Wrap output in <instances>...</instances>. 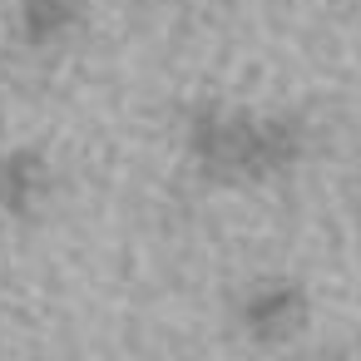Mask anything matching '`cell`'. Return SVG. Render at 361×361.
<instances>
[{"instance_id": "cell-1", "label": "cell", "mask_w": 361, "mask_h": 361, "mask_svg": "<svg viewBox=\"0 0 361 361\" xmlns=\"http://www.w3.org/2000/svg\"><path fill=\"white\" fill-rule=\"evenodd\" d=\"M198 149L208 164H228V169H277L297 154L292 144V129H277V124H247V119H233V124H203L198 129Z\"/></svg>"}]
</instances>
